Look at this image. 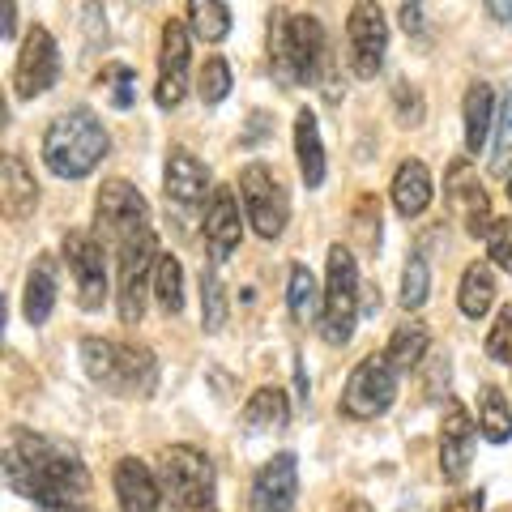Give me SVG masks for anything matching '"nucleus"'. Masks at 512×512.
<instances>
[{"label": "nucleus", "instance_id": "423d86ee", "mask_svg": "<svg viewBox=\"0 0 512 512\" xmlns=\"http://www.w3.org/2000/svg\"><path fill=\"white\" fill-rule=\"evenodd\" d=\"M163 487L184 512H210L214 504V461L197 444H171L163 453Z\"/></svg>", "mask_w": 512, "mask_h": 512}, {"label": "nucleus", "instance_id": "4c0bfd02", "mask_svg": "<svg viewBox=\"0 0 512 512\" xmlns=\"http://www.w3.org/2000/svg\"><path fill=\"white\" fill-rule=\"evenodd\" d=\"M487 355L495 363H512V303L500 308V316H495V325L487 333Z\"/></svg>", "mask_w": 512, "mask_h": 512}, {"label": "nucleus", "instance_id": "ddd939ff", "mask_svg": "<svg viewBox=\"0 0 512 512\" xmlns=\"http://www.w3.org/2000/svg\"><path fill=\"white\" fill-rule=\"evenodd\" d=\"M64 261H69V274L77 282V303L86 312H99L107 299V252L94 235L86 231H69L64 235Z\"/></svg>", "mask_w": 512, "mask_h": 512}, {"label": "nucleus", "instance_id": "b1692460", "mask_svg": "<svg viewBox=\"0 0 512 512\" xmlns=\"http://www.w3.org/2000/svg\"><path fill=\"white\" fill-rule=\"evenodd\" d=\"M295 154H299V175L308 188L325 184V146H320V128L308 107L295 116Z\"/></svg>", "mask_w": 512, "mask_h": 512}, {"label": "nucleus", "instance_id": "5701e85b", "mask_svg": "<svg viewBox=\"0 0 512 512\" xmlns=\"http://www.w3.org/2000/svg\"><path fill=\"white\" fill-rule=\"evenodd\" d=\"M461 116H466V150L478 158L487 150V137H491V124H495V90L487 82H474L466 90Z\"/></svg>", "mask_w": 512, "mask_h": 512}, {"label": "nucleus", "instance_id": "49530a36", "mask_svg": "<svg viewBox=\"0 0 512 512\" xmlns=\"http://www.w3.org/2000/svg\"><path fill=\"white\" fill-rule=\"evenodd\" d=\"M338 512H376L372 504H367V500H359V495H355V500H346V504H338Z\"/></svg>", "mask_w": 512, "mask_h": 512}, {"label": "nucleus", "instance_id": "de8ad7c7", "mask_svg": "<svg viewBox=\"0 0 512 512\" xmlns=\"http://www.w3.org/2000/svg\"><path fill=\"white\" fill-rule=\"evenodd\" d=\"M504 192H508V201H512V175H508V188Z\"/></svg>", "mask_w": 512, "mask_h": 512}, {"label": "nucleus", "instance_id": "a19ab883", "mask_svg": "<svg viewBox=\"0 0 512 512\" xmlns=\"http://www.w3.org/2000/svg\"><path fill=\"white\" fill-rule=\"evenodd\" d=\"M393 99H397V116H402V124H419L423 120V94L410 90V82H397Z\"/></svg>", "mask_w": 512, "mask_h": 512}, {"label": "nucleus", "instance_id": "f8f14e48", "mask_svg": "<svg viewBox=\"0 0 512 512\" xmlns=\"http://www.w3.org/2000/svg\"><path fill=\"white\" fill-rule=\"evenodd\" d=\"M346 39H350V60H355L359 77H376L384 52H389V18L376 0H355L346 18Z\"/></svg>", "mask_w": 512, "mask_h": 512}, {"label": "nucleus", "instance_id": "393cba45", "mask_svg": "<svg viewBox=\"0 0 512 512\" xmlns=\"http://www.w3.org/2000/svg\"><path fill=\"white\" fill-rule=\"evenodd\" d=\"M56 308V261L52 256H39L26 274V299H22V312L30 325H43Z\"/></svg>", "mask_w": 512, "mask_h": 512}, {"label": "nucleus", "instance_id": "6ab92c4d", "mask_svg": "<svg viewBox=\"0 0 512 512\" xmlns=\"http://www.w3.org/2000/svg\"><path fill=\"white\" fill-rule=\"evenodd\" d=\"M163 188H167V201H180V205H201L210 188V167L201 163L197 154H188L184 146H175L167 154V171H163Z\"/></svg>", "mask_w": 512, "mask_h": 512}, {"label": "nucleus", "instance_id": "a878e982", "mask_svg": "<svg viewBox=\"0 0 512 512\" xmlns=\"http://www.w3.org/2000/svg\"><path fill=\"white\" fill-rule=\"evenodd\" d=\"M491 303H495V274H491V265H483V261L466 265L461 286H457V308H461V316L483 320L491 312Z\"/></svg>", "mask_w": 512, "mask_h": 512}, {"label": "nucleus", "instance_id": "6e6552de", "mask_svg": "<svg viewBox=\"0 0 512 512\" xmlns=\"http://www.w3.org/2000/svg\"><path fill=\"white\" fill-rule=\"evenodd\" d=\"M397 402V367L389 355H367L355 363L346 389H342V414L355 423H372Z\"/></svg>", "mask_w": 512, "mask_h": 512}, {"label": "nucleus", "instance_id": "2eb2a0df", "mask_svg": "<svg viewBox=\"0 0 512 512\" xmlns=\"http://www.w3.org/2000/svg\"><path fill=\"white\" fill-rule=\"evenodd\" d=\"M299 495V461L295 453H274L252 478L248 512H295Z\"/></svg>", "mask_w": 512, "mask_h": 512}, {"label": "nucleus", "instance_id": "c03bdc74", "mask_svg": "<svg viewBox=\"0 0 512 512\" xmlns=\"http://www.w3.org/2000/svg\"><path fill=\"white\" fill-rule=\"evenodd\" d=\"M487 5V13L495 22H504V26H512V0H483Z\"/></svg>", "mask_w": 512, "mask_h": 512}, {"label": "nucleus", "instance_id": "79ce46f5", "mask_svg": "<svg viewBox=\"0 0 512 512\" xmlns=\"http://www.w3.org/2000/svg\"><path fill=\"white\" fill-rule=\"evenodd\" d=\"M440 512H483V491H466V495H453Z\"/></svg>", "mask_w": 512, "mask_h": 512}, {"label": "nucleus", "instance_id": "f704fd0d", "mask_svg": "<svg viewBox=\"0 0 512 512\" xmlns=\"http://www.w3.org/2000/svg\"><path fill=\"white\" fill-rule=\"evenodd\" d=\"M201 325H205V333H218L227 325V291H222L214 269L201 274Z\"/></svg>", "mask_w": 512, "mask_h": 512}, {"label": "nucleus", "instance_id": "39448f33", "mask_svg": "<svg viewBox=\"0 0 512 512\" xmlns=\"http://www.w3.org/2000/svg\"><path fill=\"white\" fill-rule=\"evenodd\" d=\"M359 320V265L346 244H329L325 265V303H320V338L329 346H346Z\"/></svg>", "mask_w": 512, "mask_h": 512}, {"label": "nucleus", "instance_id": "f3484780", "mask_svg": "<svg viewBox=\"0 0 512 512\" xmlns=\"http://www.w3.org/2000/svg\"><path fill=\"white\" fill-rule=\"evenodd\" d=\"M444 188H448V205H453V210L461 214L466 231H470L474 239H487L491 227H495V218H491V201H487L483 184L474 180L470 163H453V171H448Z\"/></svg>", "mask_w": 512, "mask_h": 512}, {"label": "nucleus", "instance_id": "e433bc0d", "mask_svg": "<svg viewBox=\"0 0 512 512\" xmlns=\"http://www.w3.org/2000/svg\"><path fill=\"white\" fill-rule=\"evenodd\" d=\"M99 86L111 90V103L116 107H128L133 103V90H137V73L128 69V64H107V69L99 73Z\"/></svg>", "mask_w": 512, "mask_h": 512}, {"label": "nucleus", "instance_id": "c756f323", "mask_svg": "<svg viewBox=\"0 0 512 512\" xmlns=\"http://www.w3.org/2000/svg\"><path fill=\"white\" fill-rule=\"evenodd\" d=\"M316 303H325V291L316 286L308 265H291V278H286V308H291V320L308 325L316 316Z\"/></svg>", "mask_w": 512, "mask_h": 512}, {"label": "nucleus", "instance_id": "aec40b11", "mask_svg": "<svg viewBox=\"0 0 512 512\" xmlns=\"http://www.w3.org/2000/svg\"><path fill=\"white\" fill-rule=\"evenodd\" d=\"M116 500H120V512H158L163 487H158V478L146 461L137 457L116 461Z\"/></svg>", "mask_w": 512, "mask_h": 512}, {"label": "nucleus", "instance_id": "0eeeda50", "mask_svg": "<svg viewBox=\"0 0 512 512\" xmlns=\"http://www.w3.org/2000/svg\"><path fill=\"white\" fill-rule=\"evenodd\" d=\"M94 218H99V239L107 248H124L133 244L137 235L154 231L150 227V201L128 184V180H107L99 188V201H94Z\"/></svg>", "mask_w": 512, "mask_h": 512}, {"label": "nucleus", "instance_id": "37998d69", "mask_svg": "<svg viewBox=\"0 0 512 512\" xmlns=\"http://www.w3.org/2000/svg\"><path fill=\"white\" fill-rule=\"evenodd\" d=\"M402 26H406V35H423V13H419V0H406V5H402Z\"/></svg>", "mask_w": 512, "mask_h": 512}, {"label": "nucleus", "instance_id": "c9c22d12", "mask_svg": "<svg viewBox=\"0 0 512 512\" xmlns=\"http://www.w3.org/2000/svg\"><path fill=\"white\" fill-rule=\"evenodd\" d=\"M512 167V86L504 94V111H500V133H495V154H491V171L508 175Z\"/></svg>", "mask_w": 512, "mask_h": 512}, {"label": "nucleus", "instance_id": "1a4fd4ad", "mask_svg": "<svg viewBox=\"0 0 512 512\" xmlns=\"http://www.w3.org/2000/svg\"><path fill=\"white\" fill-rule=\"evenodd\" d=\"M239 201H244V218L261 239H278L291 218V197L274 171L265 163H248L239 171Z\"/></svg>", "mask_w": 512, "mask_h": 512}, {"label": "nucleus", "instance_id": "7c9ffc66", "mask_svg": "<svg viewBox=\"0 0 512 512\" xmlns=\"http://www.w3.org/2000/svg\"><path fill=\"white\" fill-rule=\"evenodd\" d=\"M478 431L491 440V444H508L512 440V410L504 402V393L487 384L483 393H478Z\"/></svg>", "mask_w": 512, "mask_h": 512}, {"label": "nucleus", "instance_id": "412c9836", "mask_svg": "<svg viewBox=\"0 0 512 512\" xmlns=\"http://www.w3.org/2000/svg\"><path fill=\"white\" fill-rule=\"evenodd\" d=\"M0 201H5V214L13 222H26L39 205V184L30 167L22 163V154H5V167H0Z\"/></svg>", "mask_w": 512, "mask_h": 512}, {"label": "nucleus", "instance_id": "cd10ccee", "mask_svg": "<svg viewBox=\"0 0 512 512\" xmlns=\"http://www.w3.org/2000/svg\"><path fill=\"white\" fill-rule=\"evenodd\" d=\"M154 299L163 308V316L184 312V269L171 252H158V261H154Z\"/></svg>", "mask_w": 512, "mask_h": 512}, {"label": "nucleus", "instance_id": "c85d7f7f", "mask_svg": "<svg viewBox=\"0 0 512 512\" xmlns=\"http://www.w3.org/2000/svg\"><path fill=\"white\" fill-rule=\"evenodd\" d=\"M188 30L201 43H222L231 35V9L222 0H188Z\"/></svg>", "mask_w": 512, "mask_h": 512}, {"label": "nucleus", "instance_id": "58836bf2", "mask_svg": "<svg viewBox=\"0 0 512 512\" xmlns=\"http://www.w3.org/2000/svg\"><path fill=\"white\" fill-rule=\"evenodd\" d=\"M487 256H491V265H500L504 274H512V222L495 218V227L487 235Z\"/></svg>", "mask_w": 512, "mask_h": 512}, {"label": "nucleus", "instance_id": "a18cd8bd", "mask_svg": "<svg viewBox=\"0 0 512 512\" xmlns=\"http://www.w3.org/2000/svg\"><path fill=\"white\" fill-rule=\"evenodd\" d=\"M0 35H5V39L18 35V0H9V5H5V26H0Z\"/></svg>", "mask_w": 512, "mask_h": 512}, {"label": "nucleus", "instance_id": "a211bd4d", "mask_svg": "<svg viewBox=\"0 0 512 512\" xmlns=\"http://www.w3.org/2000/svg\"><path fill=\"white\" fill-rule=\"evenodd\" d=\"M239 235H244V218H239V197H235L231 188H214L210 210H205V244H210V256H214L218 265L239 248Z\"/></svg>", "mask_w": 512, "mask_h": 512}, {"label": "nucleus", "instance_id": "4be33fe9", "mask_svg": "<svg viewBox=\"0 0 512 512\" xmlns=\"http://www.w3.org/2000/svg\"><path fill=\"white\" fill-rule=\"evenodd\" d=\"M389 192H393L397 214H402V218H419L427 205H431V197H436V184H431L427 163H419V158L402 163V167H397V175H393V188Z\"/></svg>", "mask_w": 512, "mask_h": 512}, {"label": "nucleus", "instance_id": "9b49d317", "mask_svg": "<svg viewBox=\"0 0 512 512\" xmlns=\"http://www.w3.org/2000/svg\"><path fill=\"white\" fill-rule=\"evenodd\" d=\"M154 261H158V239L154 231L137 235L133 244L120 248V320L124 325H137L141 312H146V291L154 278Z\"/></svg>", "mask_w": 512, "mask_h": 512}, {"label": "nucleus", "instance_id": "7ed1b4c3", "mask_svg": "<svg viewBox=\"0 0 512 512\" xmlns=\"http://www.w3.org/2000/svg\"><path fill=\"white\" fill-rule=\"evenodd\" d=\"M82 367L94 384L124 397H150L158 384V363L146 346L133 342H107V338H82Z\"/></svg>", "mask_w": 512, "mask_h": 512}, {"label": "nucleus", "instance_id": "473e14b6", "mask_svg": "<svg viewBox=\"0 0 512 512\" xmlns=\"http://www.w3.org/2000/svg\"><path fill=\"white\" fill-rule=\"evenodd\" d=\"M431 291V269H427V256L423 252H410V261L402 269V308L406 312H419L427 303Z\"/></svg>", "mask_w": 512, "mask_h": 512}, {"label": "nucleus", "instance_id": "f257e3e1", "mask_svg": "<svg viewBox=\"0 0 512 512\" xmlns=\"http://www.w3.org/2000/svg\"><path fill=\"white\" fill-rule=\"evenodd\" d=\"M5 483L52 512H82L90 504V474L77 448L39 431L13 427L5 444Z\"/></svg>", "mask_w": 512, "mask_h": 512}, {"label": "nucleus", "instance_id": "20e7f679", "mask_svg": "<svg viewBox=\"0 0 512 512\" xmlns=\"http://www.w3.org/2000/svg\"><path fill=\"white\" fill-rule=\"evenodd\" d=\"M325 60V26L312 13H274L269 22V64L278 82L308 86Z\"/></svg>", "mask_w": 512, "mask_h": 512}, {"label": "nucleus", "instance_id": "4468645a", "mask_svg": "<svg viewBox=\"0 0 512 512\" xmlns=\"http://www.w3.org/2000/svg\"><path fill=\"white\" fill-rule=\"evenodd\" d=\"M188 94V26L171 18L163 26V47H158V86L154 103L163 111H175Z\"/></svg>", "mask_w": 512, "mask_h": 512}, {"label": "nucleus", "instance_id": "f03ea898", "mask_svg": "<svg viewBox=\"0 0 512 512\" xmlns=\"http://www.w3.org/2000/svg\"><path fill=\"white\" fill-rule=\"evenodd\" d=\"M107 150H111L107 128L86 107L64 111L43 133V163L52 175H60V180H86L107 158Z\"/></svg>", "mask_w": 512, "mask_h": 512}, {"label": "nucleus", "instance_id": "ea45409f", "mask_svg": "<svg viewBox=\"0 0 512 512\" xmlns=\"http://www.w3.org/2000/svg\"><path fill=\"white\" fill-rule=\"evenodd\" d=\"M355 227H359V235H363V244H367V248H376V244H380V205H376V197H363V201H359Z\"/></svg>", "mask_w": 512, "mask_h": 512}, {"label": "nucleus", "instance_id": "9d476101", "mask_svg": "<svg viewBox=\"0 0 512 512\" xmlns=\"http://www.w3.org/2000/svg\"><path fill=\"white\" fill-rule=\"evenodd\" d=\"M60 77V52H56V39L47 26H30L26 39H22V52L13 60V90L18 99H39L56 86Z\"/></svg>", "mask_w": 512, "mask_h": 512}, {"label": "nucleus", "instance_id": "72a5a7b5", "mask_svg": "<svg viewBox=\"0 0 512 512\" xmlns=\"http://www.w3.org/2000/svg\"><path fill=\"white\" fill-rule=\"evenodd\" d=\"M197 94H201V103L205 107H214L222 103L231 94V64L222 60V56H210L201 64V73H197Z\"/></svg>", "mask_w": 512, "mask_h": 512}, {"label": "nucleus", "instance_id": "dca6fc26", "mask_svg": "<svg viewBox=\"0 0 512 512\" xmlns=\"http://www.w3.org/2000/svg\"><path fill=\"white\" fill-rule=\"evenodd\" d=\"M474 436H478V427L470 423L466 406L448 402L444 406V423H440V474H444V483H461V478L470 474Z\"/></svg>", "mask_w": 512, "mask_h": 512}, {"label": "nucleus", "instance_id": "2f4dec72", "mask_svg": "<svg viewBox=\"0 0 512 512\" xmlns=\"http://www.w3.org/2000/svg\"><path fill=\"white\" fill-rule=\"evenodd\" d=\"M427 325H419V320H410V325L402 329H393V338H389V350L384 355L393 359L397 372H410V367H419L427 359Z\"/></svg>", "mask_w": 512, "mask_h": 512}, {"label": "nucleus", "instance_id": "bb28decb", "mask_svg": "<svg viewBox=\"0 0 512 512\" xmlns=\"http://www.w3.org/2000/svg\"><path fill=\"white\" fill-rule=\"evenodd\" d=\"M291 423V402H286V393L278 384H265V389H256L248 402H244V427L252 431H278Z\"/></svg>", "mask_w": 512, "mask_h": 512}]
</instances>
